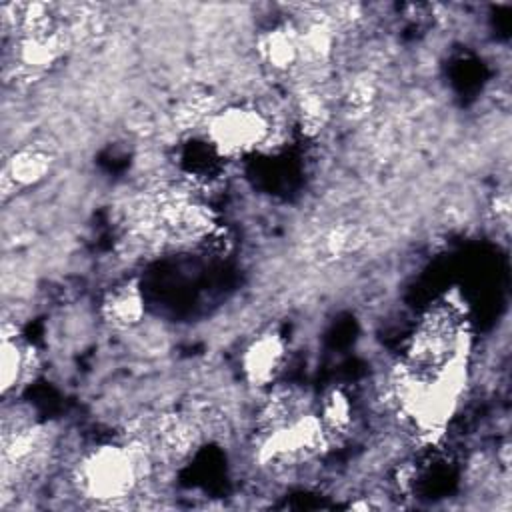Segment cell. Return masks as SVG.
Listing matches in <instances>:
<instances>
[{
    "instance_id": "9",
    "label": "cell",
    "mask_w": 512,
    "mask_h": 512,
    "mask_svg": "<svg viewBox=\"0 0 512 512\" xmlns=\"http://www.w3.org/2000/svg\"><path fill=\"white\" fill-rule=\"evenodd\" d=\"M144 294L136 280H124L112 286L100 306L102 318L120 330L134 328L144 318Z\"/></svg>"
},
{
    "instance_id": "16",
    "label": "cell",
    "mask_w": 512,
    "mask_h": 512,
    "mask_svg": "<svg viewBox=\"0 0 512 512\" xmlns=\"http://www.w3.org/2000/svg\"><path fill=\"white\" fill-rule=\"evenodd\" d=\"M376 98H378L376 80L370 74H358L348 82L342 94V104L350 116H364L372 110Z\"/></svg>"
},
{
    "instance_id": "8",
    "label": "cell",
    "mask_w": 512,
    "mask_h": 512,
    "mask_svg": "<svg viewBox=\"0 0 512 512\" xmlns=\"http://www.w3.org/2000/svg\"><path fill=\"white\" fill-rule=\"evenodd\" d=\"M52 170V156L46 148L26 144L18 148L2 168L4 196L40 184Z\"/></svg>"
},
{
    "instance_id": "4",
    "label": "cell",
    "mask_w": 512,
    "mask_h": 512,
    "mask_svg": "<svg viewBox=\"0 0 512 512\" xmlns=\"http://www.w3.org/2000/svg\"><path fill=\"white\" fill-rule=\"evenodd\" d=\"M330 436L318 414L302 412L290 422L270 428L258 446V462L270 468H288L318 456Z\"/></svg>"
},
{
    "instance_id": "12",
    "label": "cell",
    "mask_w": 512,
    "mask_h": 512,
    "mask_svg": "<svg viewBox=\"0 0 512 512\" xmlns=\"http://www.w3.org/2000/svg\"><path fill=\"white\" fill-rule=\"evenodd\" d=\"M28 366V350L16 336V326L4 322L2 326V344H0V384L2 392L8 394L24 376Z\"/></svg>"
},
{
    "instance_id": "2",
    "label": "cell",
    "mask_w": 512,
    "mask_h": 512,
    "mask_svg": "<svg viewBox=\"0 0 512 512\" xmlns=\"http://www.w3.org/2000/svg\"><path fill=\"white\" fill-rule=\"evenodd\" d=\"M462 350H466V340L460 310L454 304H436L416 324L402 362L416 372L430 374Z\"/></svg>"
},
{
    "instance_id": "17",
    "label": "cell",
    "mask_w": 512,
    "mask_h": 512,
    "mask_svg": "<svg viewBox=\"0 0 512 512\" xmlns=\"http://www.w3.org/2000/svg\"><path fill=\"white\" fill-rule=\"evenodd\" d=\"M216 108L218 106L214 104L212 96H208V94L190 96L174 108V114H172L174 126H178V130H188L198 124H206L208 118L216 112Z\"/></svg>"
},
{
    "instance_id": "10",
    "label": "cell",
    "mask_w": 512,
    "mask_h": 512,
    "mask_svg": "<svg viewBox=\"0 0 512 512\" xmlns=\"http://www.w3.org/2000/svg\"><path fill=\"white\" fill-rule=\"evenodd\" d=\"M260 60L274 72H290L300 66L298 28L292 22L276 24L266 30L256 44Z\"/></svg>"
},
{
    "instance_id": "11",
    "label": "cell",
    "mask_w": 512,
    "mask_h": 512,
    "mask_svg": "<svg viewBox=\"0 0 512 512\" xmlns=\"http://www.w3.org/2000/svg\"><path fill=\"white\" fill-rule=\"evenodd\" d=\"M298 28L300 64L302 66H324L334 52L336 26L330 14H310Z\"/></svg>"
},
{
    "instance_id": "18",
    "label": "cell",
    "mask_w": 512,
    "mask_h": 512,
    "mask_svg": "<svg viewBox=\"0 0 512 512\" xmlns=\"http://www.w3.org/2000/svg\"><path fill=\"white\" fill-rule=\"evenodd\" d=\"M492 212H494L496 222L506 228L508 222H510V196H508V192H502V194H498V196L494 198V202H492Z\"/></svg>"
},
{
    "instance_id": "15",
    "label": "cell",
    "mask_w": 512,
    "mask_h": 512,
    "mask_svg": "<svg viewBox=\"0 0 512 512\" xmlns=\"http://www.w3.org/2000/svg\"><path fill=\"white\" fill-rule=\"evenodd\" d=\"M352 414L354 412H352L350 398L346 396V392L336 388L324 396L318 416H320L328 436H334V434L348 432V428L352 424Z\"/></svg>"
},
{
    "instance_id": "5",
    "label": "cell",
    "mask_w": 512,
    "mask_h": 512,
    "mask_svg": "<svg viewBox=\"0 0 512 512\" xmlns=\"http://www.w3.org/2000/svg\"><path fill=\"white\" fill-rule=\"evenodd\" d=\"M72 44H74V38L68 30V24H64L62 28L50 34L16 38L14 62H12L14 76L24 82L40 78L64 58V54L72 48Z\"/></svg>"
},
{
    "instance_id": "6",
    "label": "cell",
    "mask_w": 512,
    "mask_h": 512,
    "mask_svg": "<svg viewBox=\"0 0 512 512\" xmlns=\"http://www.w3.org/2000/svg\"><path fill=\"white\" fill-rule=\"evenodd\" d=\"M200 422L188 412H168L144 426V438L154 456L182 460L194 452L200 442Z\"/></svg>"
},
{
    "instance_id": "7",
    "label": "cell",
    "mask_w": 512,
    "mask_h": 512,
    "mask_svg": "<svg viewBox=\"0 0 512 512\" xmlns=\"http://www.w3.org/2000/svg\"><path fill=\"white\" fill-rule=\"evenodd\" d=\"M286 358V342L278 332L258 334L242 352L240 366L248 384L256 388L270 386L282 370Z\"/></svg>"
},
{
    "instance_id": "13",
    "label": "cell",
    "mask_w": 512,
    "mask_h": 512,
    "mask_svg": "<svg viewBox=\"0 0 512 512\" xmlns=\"http://www.w3.org/2000/svg\"><path fill=\"white\" fill-rule=\"evenodd\" d=\"M294 108H296V118H298L300 130L306 136L320 134L328 126L330 116H332L330 102L318 88H302L296 94Z\"/></svg>"
},
{
    "instance_id": "14",
    "label": "cell",
    "mask_w": 512,
    "mask_h": 512,
    "mask_svg": "<svg viewBox=\"0 0 512 512\" xmlns=\"http://www.w3.org/2000/svg\"><path fill=\"white\" fill-rule=\"evenodd\" d=\"M364 244V232L354 224H338L328 228L318 240V252L322 258L338 260L354 254Z\"/></svg>"
},
{
    "instance_id": "1",
    "label": "cell",
    "mask_w": 512,
    "mask_h": 512,
    "mask_svg": "<svg viewBox=\"0 0 512 512\" xmlns=\"http://www.w3.org/2000/svg\"><path fill=\"white\" fill-rule=\"evenodd\" d=\"M154 452L146 438L130 436L124 444H102L88 450L74 468L80 496L100 504L120 502L148 478Z\"/></svg>"
},
{
    "instance_id": "3",
    "label": "cell",
    "mask_w": 512,
    "mask_h": 512,
    "mask_svg": "<svg viewBox=\"0 0 512 512\" xmlns=\"http://www.w3.org/2000/svg\"><path fill=\"white\" fill-rule=\"evenodd\" d=\"M204 126L210 146L222 158H236L254 152L266 144L272 134L268 114L252 104L216 108Z\"/></svg>"
}]
</instances>
